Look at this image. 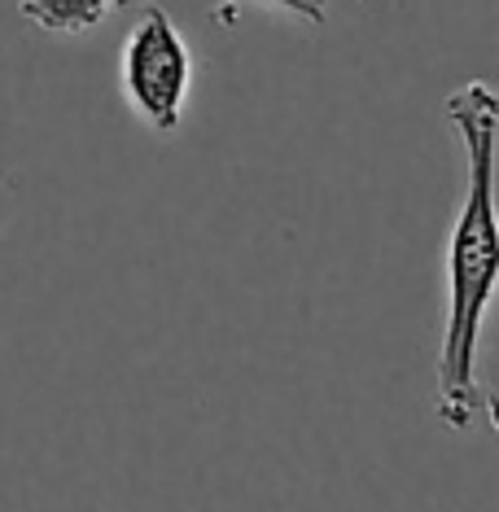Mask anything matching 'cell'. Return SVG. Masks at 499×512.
I'll return each mask as SVG.
<instances>
[{
    "label": "cell",
    "mask_w": 499,
    "mask_h": 512,
    "mask_svg": "<svg viewBox=\"0 0 499 512\" xmlns=\"http://www.w3.org/2000/svg\"><path fill=\"white\" fill-rule=\"evenodd\" d=\"M447 119L464 145V202L447 241V324L438 346V421L464 429L478 412V342L499 285V88L469 79L447 97Z\"/></svg>",
    "instance_id": "6da1fadb"
},
{
    "label": "cell",
    "mask_w": 499,
    "mask_h": 512,
    "mask_svg": "<svg viewBox=\"0 0 499 512\" xmlns=\"http://www.w3.org/2000/svg\"><path fill=\"white\" fill-rule=\"evenodd\" d=\"M114 0H18V14L53 36H79L92 31L110 14Z\"/></svg>",
    "instance_id": "3957f363"
},
{
    "label": "cell",
    "mask_w": 499,
    "mask_h": 512,
    "mask_svg": "<svg viewBox=\"0 0 499 512\" xmlns=\"http://www.w3.org/2000/svg\"><path fill=\"white\" fill-rule=\"evenodd\" d=\"M119 75H123V92L136 106V114L154 132H176L180 114H184V97H189L193 57H189V44H184L180 27L171 22V14L145 9L123 44Z\"/></svg>",
    "instance_id": "7a4b0ae2"
},
{
    "label": "cell",
    "mask_w": 499,
    "mask_h": 512,
    "mask_svg": "<svg viewBox=\"0 0 499 512\" xmlns=\"http://www.w3.org/2000/svg\"><path fill=\"white\" fill-rule=\"evenodd\" d=\"M272 5H281L285 14L311 22V27H324L329 22V0H272Z\"/></svg>",
    "instance_id": "277c9868"
},
{
    "label": "cell",
    "mask_w": 499,
    "mask_h": 512,
    "mask_svg": "<svg viewBox=\"0 0 499 512\" xmlns=\"http://www.w3.org/2000/svg\"><path fill=\"white\" fill-rule=\"evenodd\" d=\"M486 412H491V425H495V434H499V390L486 394Z\"/></svg>",
    "instance_id": "5b68a950"
},
{
    "label": "cell",
    "mask_w": 499,
    "mask_h": 512,
    "mask_svg": "<svg viewBox=\"0 0 499 512\" xmlns=\"http://www.w3.org/2000/svg\"><path fill=\"white\" fill-rule=\"evenodd\" d=\"M114 5H127V0H114Z\"/></svg>",
    "instance_id": "8992f818"
}]
</instances>
